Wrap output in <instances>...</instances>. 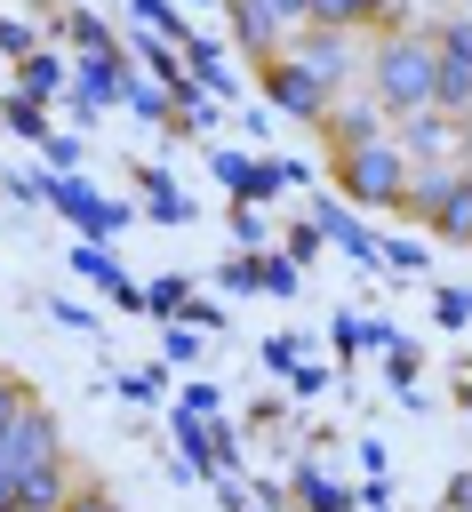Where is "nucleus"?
Wrapping results in <instances>:
<instances>
[{
    "label": "nucleus",
    "mask_w": 472,
    "mask_h": 512,
    "mask_svg": "<svg viewBox=\"0 0 472 512\" xmlns=\"http://www.w3.org/2000/svg\"><path fill=\"white\" fill-rule=\"evenodd\" d=\"M368 96H376L384 112H416V104H432V32L392 24V32L368 48Z\"/></svg>",
    "instance_id": "f257e3e1"
},
{
    "label": "nucleus",
    "mask_w": 472,
    "mask_h": 512,
    "mask_svg": "<svg viewBox=\"0 0 472 512\" xmlns=\"http://www.w3.org/2000/svg\"><path fill=\"white\" fill-rule=\"evenodd\" d=\"M400 184H408V152L392 144V128L368 136V144H352V152H336V200H352V208H400Z\"/></svg>",
    "instance_id": "f03ea898"
},
{
    "label": "nucleus",
    "mask_w": 472,
    "mask_h": 512,
    "mask_svg": "<svg viewBox=\"0 0 472 512\" xmlns=\"http://www.w3.org/2000/svg\"><path fill=\"white\" fill-rule=\"evenodd\" d=\"M40 208H56L80 240H112V232H128V224H136V208H128V200H112V192H96L80 168H40Z\"/></svg>",
    "instance_id": "7ed1b4c3"
},
{
    "label": "nucleus",
    "mask_w": 472,
    "mask_h": 512,
    "mask_svg": "<svg viewBox=\"0 0 472 512\" xmlns=\"http://www.w3.org/2000/svg\"><path fill=\"white\" fill-rule=\"evenodd\" d=\"M280 56H288V64H304L328 96H344V88L360 80V40H352V32H328V24H296Z\"/></svg>",
    "instance_id": "20e7f679"
},
{
    "label": "nucleus",
    "mask_w": 472,
    "mask_h": 512,
    "mask_svg": "<svg viewBox=\"0 0 472 512\" xmlns=\"http://www.w3.org/2000/svg\"><path fill=\"white\" fill-rule=\"evenodd\" d=\"M432 104L440 112H472V16L432 24Z\"/></svg>",
    "instance_id": "39448f33"
},
{
    "label": "nucleus",
    "mask_w": 472,
    "mask_h": 512,
    "mask_svg": "<svg viewBox=\"0 0 472 512\" xmlns=\"http://www.w3.org/2000/svg\"><path fill=\"white\" fill-rule=\"evenodd\" d=\"M392 144L408 152V168H440V160H464V120L440 104H416V112H392Z\"/></svg>",
    "instance_id": "423d86ee"
},
{
    "label": "nucleus",
    "mask_w": 472,
    "mask_h": 512,
    "mask_svg": "<svg viewBox=\"0 0 472 512\" xmlns=\"http://www.w3.org/2000/svg\"><path fill=\"white\" fill-rule=\"evenodd\" d=\"M304 216H312V232H320L328 248H344L360 272H384V232H368V224L352 216V200H336V192H312V200H304Z\"/></svg>",
    "instance_id": "0eeeda50"
},
{
    "label": "nucleus",
    "mask_w": 472,
    "mask_h": 512,
    "mask_svg": "<svg viewBox=\"0 0 472 512\" xmlns=\"http://www.w3.org/2000/svg\"><path fill=\"white\" fill-rule=\"evenodd\" d=\"M256 72H264V104H272L280 120H304V128H320V120H328V104H336V96H328V88H320L304 64H288V56H264Z\"/></svg>",
    "instance_id": "6e6552de"
},
{
    "label": "nucleus",
    "mask_w": 472,
    "mask_h": 512,
    "mask_svg": "<svg viewBox=\"0 0 472 512\" xmlns=\"http://www.w3.org/2000/svg\"><path fill=\"white\" fill-rule=\"evenodd\" d=\"M208 168H216V184H224L232 200H248V208H264V200H280V192H288V184H280V160H264V152L208 144Z\"/></svg>",
    "instance_id": "1a4fd4ad"
},
{
    "label": "nucleus",
    "mask_w": 472,
    "mask_h": 512,
    "mask_svg": "<svg viewBox=\"0 0 472 512\" xmlns=\"http://www.w3.org/2000/svg\"><path fill=\"white\" fill-rule=\"evenodd\" d=\"M176 64L216 96V104H240V72H232V56H224V40H208V32H184L176 40Z\"/></svg>",
    "instance_id": "9d476101"
},
{
    "label": "nucleus",
    "mask_w": 472,
    "mask_h": 512,
    "mask_svg": "<svg viewBox=\"0 0 472 512\" xmlns=\"http://www.w3.org/2000/svg\"><path fill=\"white\" fill-rule=\"evenodd\" d=\"M384 128H392V112H384L368 88H360V96H336L328 120H320V136H328L336 152H352V144H368V136H384Z\"/></svg>",
    "instance_id": "9b49d317"
},
{
    "label": "nucleus",
    "mask_w": 472,
    "mask_h": 512,
    "mask_svg": "<svg viewBox=\"0 0 472 512\" xmlns=\"http://www.w3.org/2000/svg\"><path fill=\"white\" fill-rule=\"evenodd\" d=\"M224 24H232V40H240V56H280L288 48V24L272 16V0H224Z\"/></svg>",
    "instance_id": "f8f14e48"
},
{
    "label": "nucleus",
    "mask_w": 472,
    "mask_h": 512,
    "mask_svg": "<svg viewBox=\"0 0 472 512\" xmlns=\"http://www.w3.org/2000/svg\"><path fill=\"white\" fill-rule=\"evenodd\" d=\"M288 496H296V512H360L352 488H344L320 456H296V464H288Z\"/></svg>",
    "instance_id": "ddd939ff"
},
{
    "label": "nucleus",
    "mask_w": 472,
    "mask_h": 512,
    "mask_svg": "<svg viewBox=\"0 0 472 512\" xmlns=\"http://www.w3.org/2000/svg\"><path fill=\"white\" fill-rule=\"evenodd\" d=\"M72 88V56H56V40H40L32 56H16V96H32V104H56Z\"/></svg>",
    "instance_id": "4468645a"
},
{
    "label": "nucleus",
    "mask_w": 472,
    "mask_h": 512,
    "mask_svg": "<svg viewBox=\"0 0 472 512\" xmlns=\"http://www.w3.org/2000/svg\"><path fill=\"white\" fill-rule=\"evenodd\" d=\"M136 184H144V208H136V216H152V224H192V216H200L192 192H184L168 168H136Z\"/></svg>",
    "instance_id": "2eb2a0df"
},
{
    "label": "nucleus",
    "mask_w": 472,
    "mask_h": 512,
    "mask_svg": "<svg viewBox=\"0 0 472 512\" xmlns=\"http://www.w3.org/2000/svg\"><path fill=\"white\" fill-rule=\"evenodd\" d=\"M40 32H48V40H72L80 56H104V48H120V40H112V24H104L96 8H64V16H48Z\"/></svg>",
    "instance_id": "dca6fc26"
},
{
    "label": "nucleus",
    "mask_w": 472,
    "mask_h": 512,
    "mask_svg": "<svg viewBox=\"0 0 472 512\" xmlns=\"http://www.w3.org/2000/svg\"><path fill=\"white\" fill-rule=\"evenodd\" d=\"M312 24H328V32H368V24H392V0H312Z\"/></svg>",
    "instance_id": "f3484780"
},
{
    "label": "nucleus",
    "mask_w": 472,
    "mask_h": 512,
    "mask_svg": "<svg viewBox=\"0 0 472 512\" xmlns=\"http://www.w3.org/2000/svg\"><path fill=\"white\" fill-rule=\"evenodd\" d=\"M248 272H256L264 296H296V288H304V264H288L280 248H248Z\"/></svg>",
    "instance_id": "a211bd4d"
},
{
    "label": "nucleus",
    "mask_w": 472,
    "mask_h": 512,
    "mask_svg": "<svg viewBox=\"0 0 472 512\" xmlns=\"http://www.w3.org/2000/svg\"><path fill=\"white\" fill-rule=\"evenodd\" d=\"M0 128H8V136H24V144H40L56 120H48V104H32V96H16V88H8V96H0Z\"/></svg>",
    "instance_id": "6ab92c4d"
},
{
    "label": "nucleus",
    "mask_w": 472,
    "mask_h": 512,
    "mask_svg": "<svg viewBox=\"0 0 472 512\" xmlns=\"http://www.w3.org/2000/svg\"><path fill=\"white\" fill-rule=\"evenodd\" d=\"M120 112H136L144 128H168V120H176V112H168V88H160V80H144V72L128 80V96H120Z\"/></svg>",
    "instance_id": "aec40b11"
},
{
    "label": "nucleus",
    "mask_w": 472,
    "mask_h": 512,
    "mask_svg": "<svg viewBox=\"0 0 472 512\" xmlns=\"http://www.w3.org/2000/svg\"><path fill=\"white\" fill-rule=\"evenodd\" d=\"M200 352H208V336L192 320H160V368H192Z\"/></svg>",
    "instance_id": "412c9836"
},
{
    "label": "nucleus",
    "mask_w": 472,
    "mask_h": 512,
    "mask_svg": "<svg viewBox=\"0 0 472 512\" xmlns=\"http://www.w3.org/2000/svg\"><path fill=\"white\" fill-rule=\"evenodd\" d=\"M184 304H192V280H184V272H160V280H144V312H152V320H176Z\"/></svg>",
    "instance_id": "4be33fe9"
},
{
    "label": "nucleus",
    "mask_w": 472,
    "mask_h": 512,
    "mask_svg": "<svg viewBox=\"0 0 472 512\" xmlns=\"http://www.w3.org/2000/svg\"><path fill=\"white\" fill-rule=\"evenodd\" d=\"M128 16H136V24H144V32H160V40H168V48H176V40H184V32H192V24H184V8H176V0H128Z\"/></svg>",
    "instance_id": "5701e85b"
},
{
    "label": "nucleus",
    "mask_w": 472,
    "mask_h": 512,
    "mask_svg": "<svg viewBox=\"0 0 472 512\" xmlns=\"http://www.w3.org/2000/svg\"><path fill=\"white\" fill-rule=\"evenodd\" d=\"M80 160H88V136L80 128H48L40 136V168H80Z\"/></svg>",
    "instance_id": "b1692460"
},
{
    "label": "nucleus",
    "mask_w": 472,
    "mask_h": 512,
    "mask_svg": "<svg viewBox=\"0 0 472 512\" xmlns=\"http://www.w3.org/2000/svg\"><path fill=\"white\" fill-rule=\"evenodd\" d=\"M384 272L424 280V272H432V248H424V240H384Z\"/></svg>",
    "instance_id": "393cba45"
},
{
    "label": "nucleus",
    "mask_w": 472,
    "mask_h": 512,
    "mask_svg": "<svg viewBox=\"0 0 472 512\" xmlns=\"http://www.w3.org/2000/svg\"><path fill=\"white\" fill-rule=\"evenodd\" d=\"M112 384H120V400H136V408H152V400L168 392V368H120Z\"/></svg>",
    "instance_id": "a878e982"
},
{
    "label": "nucleus",
    "mask_w": 472,
    "mask_h": 512,
    "mask_svg": "<svg viewBox=\"0 0 472 512\" xmlns=\"http://www.w3.org/2000/svg\"><path fill=\"white\" fill-rule=\"evenodd\" d=\"M328 344H336L344 360H360V352H368V312H336V320H328Z\"/></svg>",
    "instance_id": "bb28decb"
},
{
    "label": "nucleus",
    "mask_w": 472,
    "mask_h": 512,
    "mask_svg": "<svg viewBox=\"0 0 472 512\" xmlns=\"http://www.w3.org/2000/svg\"><path fill=\"white\" fill-rule=\"evenodd\" d=\"M280 384H288V400H320V392H328V384H336V376H328V368H320V360H312V352H304V360H296V368H288V376H280Z\"/></svg>",
    "instance_id": "cd10ccee"
},
{
    "label": "nucleus",
    "mask_w": 472,
    "mask_h": 512,
    "mask_svg": "<svg viewBox=\"0 0 472 512\" xmlns=\"http://www.w3.org/2000/svg\"><path fill=\"white\" fill-rule=\"evenodd\" d=\"M224 216H232V240H240V248H272V224H264V216H256L248 200H232Z\"/></svg>",
    "instance_id": "c85d7f7f"
},
{
    "label": "nucleus",
    "mask_w": 472,
    "mask_h": 512,
    "mask_svg": "<svg viewBox=\"0 0 472 512\" xmlns=\"http://www.w3.org/2000/svg\"><path fill=\"white\" fill-rule=\"evenodd\" d=\"M432 320L440 328H472V288H432Z\"/></svg>",
    "instance_id": "c756f323"
},
{
    "label": "nucleus",
    "mask_w": 472,
    "mask_h": 512,
    "mask_svg": "<svg viewBox=\"0 0 472 512\" xmlns=\"http://www.w3.org/2000/svg\"><path fill=\"white\" fill-rule=\"evenodd\" d=\"M296 360H304V336H296V328H272V336H264V368H272V376H288Z\"/></svg>",
    "instance_id": "7c9ffc66"
},
{
    "label": "nucleus",
    "mask_w": 472,
    "mask_h": 512,
    "mask_svg": "<svg viewBox=\"0 0 472 512\" xmlns=\"http://www.w3.org/2000/svg\"><path fill=\"white\" fill-rule=\"evenodd\" d=\"M320 248H328V240L312 232V216H296V224H288V240H280V256H288V264H312Z\"/></svg>",
    "instance_id": "2f4dec72"
},
{
    "label": "nucleus",
    "mask_w": 472,
    "mask_h": 512,
    "mask_svg": "<svg viewBox=\"0 0 472 512\" xmlns=\"http://www.w3.org/2000/svg\"><path fill=\"white\" fill-rule=\"evenodd\" d=\"M48 320H56V328H72V336H96V312H88L80 296H48Z\"/></svg>",
    "instance_id": "473e14b6"
},
{
    "label": "nucleus",
    "mask_w": 472,
    "mask_h": 512,
    "mask_svg": "<svg viewBox=\"0 0 472 512\" xmlns=\"http://www.w3.org/2000/svg\"><path fill=\"white\" fill-rule=\"evenodd\" d=\"M176 408H192V416H224V392H216L208 376H192V384H176Z\"/></svg>",
    "instance_id": "72a5a7b5"
},
{
    "label": "nucleus",
    "mask_w": 472,
    "mask_h": 512,
    "mask_svg": "<svg viewBox=\"0 0 472 512\" xmlns=\"http://www.w3.org/2000/svg\"><path fill=\"white\" fill-rule=\"evenodd\" d=\"M40 40H48L40 24H24V16H0V56H32Z\"/></svg>",
    "instance_id": "f704fd0d"
},
{
    "label": "nucleus",
    "mask_w": 472,
    "mask_h": 512,
    "mask_svg": "<svg viewBox=\"0 0 472 512\" xmlns=\"http://www.w3.org/2000/svg\"><path fill=\"white\" fill-rule=\"evenodd\" d=\"M56 512H120V504H112V488H96V480H72Z\"/></svg>",
    "instance_id": "c9c22d12"
},
{
    "label": "nucleus",
    "mask_w": 472,
    "mask_h": 512,
    "mask_svg": "<svg viewBox=\"0 0 472 512\" xmlns=\"http://www.w3.org/2000/svg\"><path fill=\"white\" fill-rule=\"evenodd\" d=\"M176 320H192V328H200V336H216V328H224V320H232V312H224V304H216V296H200V288H192V304H184V312H176Z\"/></svg>",
    "instance_id": "e433bc0d"
},
{
    "label": "nucleus",
    "mask_w": 472,
    "mask_h": 512,
    "mask_svg": "<svg viewBox=\"0 0 472 512\" xmlns=\"http://www.w3.org/2000/svg\"><path fill=\"white\" fill-rule=\"evenodd\" d=\"M216 288H224V296H256V272H248V248H240L232 264H216Z\"/></svg>",
    "instance_id": "4c0bfd02"
},
{
    "label": "nucleus",
    "mask_w": 472,
    "mask_h": 512,
    "mask_svg": "<svg viewBox=\"0 0 472 512\" xmlns=\"http://www.w3.org/2000/svg\"><path fill=\"white\" fill-rule=\"evenodd\" d=\"M384 376H392V392H408V384H416V344H408V336L384 352Z\"/></svg>",
    "instance_id": "58836bf2"
},
{
    "label": "nucleus",
    "mask_w": 472,
    "mask_h": 512,
    "mask_svg": "<svg viewBox=\"0 0 472 512\" xmlns=\"http://www.w3.org/2000/svg\"><path fill=\"white\" fill-rule=\"evenodd\" d=\"M0 192H8V200H24V208H40V168H8V176H0Z\"/></svg>",
    "instance_id": "ea45409f"
},
{
    "label": "nucleus",
    "mask_w": 472,
    "mask_h": 512,
    "mask_svg": "<svg viewBox=\"0 0 472 512\" xmlns=\"http://www.w3.org/2000/svg\"><path fill=\"white\" fill-rule=\"evenodd\" d=\"M392 344H400V328H392V320H376V312H368V352H392Z\"/></svg>",
    "instance_id": "a19ab883"
},
{
    "label": "nucleus",
    "mask_w": 472,
    "mask_h": 512,
    "mask_svg": "<svg viewBox=\"0 0 472 512\" xmlns=\"http://www.w3.org/2000/svg\"><path fill=\"white\" fill-rule=\"evenodd\" d=\"M352 456H360V472H384V464H392V456H384V440H376V432H368V440H360V448H352Z\"/></svg>",
    "instance_id": "79ce46f5"
},
{
    "label": "nucleus",
    "mask_w": 472,
    "mask_h": 512,
    "mask_svg": "<svg viewBox=\"0 0 472 512\" xmlns=\"http://www.w3.org/2000/svg\"><path fill=\"white\" fill-rule=\"evenodd\" d=\"M272 16H280V24L296 32V24H312V0H272Z\"/></svg>",
    "instance_id": "37998d69"
},
{
    "label": "nucleus",
    "mask_w": 472,
    "mask_h": 512,
    "mask_svg": "<svg viewBox=\"0 0 472 512\" xmlns=\"http://www.w3.org/2000/svg\"><path fill=\"white\" fill-rule=\"evenodd\" d=\"M448 504H456V512H472V472H456V480H448Z\"/></svg>",
    "instance_id": "c03bdc74"
},
{
    "label": "nucleus",
    "mask_w": 472,
    "mask_h": 512,
    "mask_svg": "<svg viewBox=\"0 0 472 512\" xmlns=\"http://www.w3.org/2000/svg\"><path fill=\"white\" fill-rule=\"evenodd\" d=\"M464 248H472V200H464Z\"/></svg>",
    "instance_id": "a18cd8bd"
},
{
    "label": "nucleus",
    "mask_w": 472,
    "mask_h": 512,
    "mask_svg": "<svg viewBox=\"0 0 472 512\" xmlns=\"http://www.w3.org/2000/svg\"><path fill=\"white\" fill-rule=\"evenodd\" d=\"M184 8H224V0H184Z\"/></svg>",
    "instance_id": "49530a36"
},
{
    "label": "nucleus",
    "mask_w": 472,
    "mask_h": 512,
    "mask_svg": "<svg viewBox=\"0 0 472 512\" xmlns=\"http://www.w3.org/2000/svg\"><path fill=\"white\" fill-rule=\"evenodd\" d=\"M464 408H472V384H464Z\"/></svg>",
    "instance_id": "de8ad7c7"
},
{
    "label": "nucleus",
    "mask_w": 472,
    "mask_h": 512,
    "mask_svg": "<svg viewBox=\"0 0 472 512\" xmlns=\"http://www.w3.org/2000/svg\"><path fill=\"white\" fill-rule=\"evenodd\" d=\"M464 8H472V0H464Z\"/></svg>",
    "instance_id": "09e8293b"
}]
</instances>
